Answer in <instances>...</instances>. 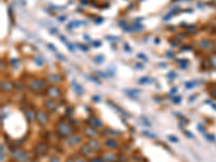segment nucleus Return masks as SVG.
Wrapping results in <instances>:
<instances>
[{
    "label": "nucleus",
    "instance_id": "nucleus-33",
    "mask_svg": "<svg viewBox=\"0 0 216 162\" xmlns=\"http://www.w3.org/2000/svg\"><path fill=\"white\" fill-rule=\"evenodd\" d=\"M211 95H212L214 98H216V89H213L212 91H211Z\"/></svg>",
    "mask_w": 216,
    "mask_h": 162
},
{
    "label": "nucleus",
    "instance_id": "nucleus-40",
    "mask_svg": "<svg viewBox=\"0 0 216 162\" xmlns=\"http://www.w3.org/2000/svg\"><path fill=\"white\" fill-rule=\"evenodd\" d=\"M135 68H144V65H140V63H137L136 65H135Z\"/></svg>",
    "mask_w": 216,
    "mask_h": 162
},
{
    "label": "nucleus",
    "instance_id": "nucleus-48",
    "mask_svg": "<svg viewBox=\"0 0 216 162\" xmlns=\"http://www.w3.org/2000/svg\"><path fill=\"white\" fill-rule=\"evenodd\" d=\"M64 20H66V17H65V16L60 17V21H61V22H64Z\"/></svg>",
    "mask_w": 216,
    "mask_h": 162
},
{
    "label": "nucleus",
    "instance_id": "nucleus-23",
    "mask_svg": "<svg viewBox=\"0 0 216 162\" xmlns=\"http://www.w3.org/2000/svg\"><path fill=\"white\" fill-rule=\"evenodd\" d=\"M148 81H150L149 78H148V77H144V78H140L138 82H140V84H143V83L145 84V83H148Z\"/></svg>",
    "mask_w": 216,
    "mask_h": 162
},
{
    "label": "nucleus",
    "instance_id": "nucleus-17",
    "mask_svg": "<svg viewBox=\"0 0 216 162\" xmlns=\"http://www.w3.org/2000/svg\"><path fill=\"white\" fill-rule=\"evenodd\" d=\"M48 80L51 83H58L62 81V77L58 74H54V75H51V76L48 77Z\"/></svg>",
    "mask_w": 216,
    "mask_h": 162
},
{
    "label": "nucleus",
    "instance_id": "nucleus-1",
    "mask_svg": "<svg viewBox=\"0 0 216 162\" xmlns=\"http://www.w3.org/2000/svg\"><path fill=\"white\" fill-rule=\"evenodd\" d=\"M55 130H56V134L60 137H63V138H66V137H69L70 135L73 134V126L70 124L69 122H67L65 119H60L55 124Z\"/></svg>",
    "mask_w": 216,
    "mask_h": 162
},
{
    "label": "nucleus",
    "instance_id": "nucleus-10",
    "mask_svg": "<svg viewBox=\"0 0 216 162\" xmlns=\"http://www.w3.org/2000/svg\"><path fill=\"white\" fill-rule=\"evenodd\" d=\"M48 151V145L46 144V143H39L38 145L36 146V148H35V152H36L37 156H39V157H41V156L46 155Z\"/></svg>",
    "mask_w": 216,
    "mask_h": 162
},
{
    "label": "nucleus",
    "instance_id": "nucleus-2",
    "mask_svg": "<svg viewBox=\"0 0 216 162\" xmlns=\"http://www.w3.org/2000/svg\"><path fill=\"white\" fill-rule=\"evenodd\" d=\"M11 156H12V158L17 162H27L29 160L28 153L24 151L23 149L17 148V147L11 148Z\"/></svg>",
    "mask_w": 216,
    "mask_h": 162
},
{
    "label": "nucleus",
    "instance_id": "nucleus-12",
    "mask_svg": "<svg viewBox=\"0 0 216 162\" xmlns=\"http://www.w3.org/2000/svg\"><path fill=\"white\" fill-rule=\"evenodd\" d=\"M103 160L105 162H116L118 160V157H117L115 153L113 152H109V151H104L102 152V156H101Z\"/></svg>",
    "mask_w": 216,
    "mask_h": 162
},
{
    "label": "nucleus",
    "instance_id": "nucleus-44",
    "mask_svg": "<svg viewBox=\"0 0 216 162\" xmlns=\"http://www.w3.org/2000/svg\"><path fill=\"white\" fill-rule=\"evenodd\" d=\"M80 2L83 4H86L88 2H89V0H80Z\"/></svg>",
    "mask_w": 216,
    "mask_h": 162
},
{
    "label": "nucleus",
    "instance_id": "nucleus-4",
    "mask_svg": "<svg viewBox=\"0 0 216 162\" xmlns=\"http://www.w3.org/2000/svg\"><path fill=\"white\" fill-rule=\"evenodd\" d=\"M83 133H84V135L88 136L89 138H96L97 136L100 135V133L97 132V130L95 129V128H93L92 126H90V124H88V126H84Z\"/></svg>",
    "mask_w": 216,
    "mask_h": 162
},
{
    "label": "nucleus",
    "instance_id": "nucleus-27",
    "mask_svg": "<svg viewBox=\"0 0 216 162\" xmlns=\"http://www.w3.org/2000/svg\"><path fill=\"white\" fill-rule=\"evenodd\" d=\"M168 138H169L170 141H172L173 143L178 142V138H176V137H174V136H172V135H169V136H168Z\"/></svg>",
    "mask_w": 216,
    "mask_h": 162
},
{
    "label": "nucleus",
    "instance_id": "nucleus-24",
    "mask_svg": "<svg viewBox=\"0 0 216 162\" xmlns=\"http://www.w3.org/2000/svg\"><path fill=\"white\" fill-rule=\"evenodd\" d=\"M197 83L196 82H187V83H185V86H186L187 89H191V88H193V86H196Z\"/></svg>",
    "mask_w": 216,
    "mask_h": 162
},
{
    "label": "nucleus",
    "instance_id": "nucleus-46",
    "mask_svg": "<svg viewBox=\"0 0 216 162\" xmlns=\"http://www.w3.org/2000/svg\"><path fill=\"white\" fill-rule=\"evenodd\" d=\"M182 50H183V51H185V50H186V51H187V50H189V48H188V46H184V48Z\"/></svg>",
    "mask_w": 216,
    "mask_h": 162
},
{
    "label": "nucleus",
    "instance_id": "nucleus-29",
    "mask_svg": "<svg viewBox=\"0 0 216 162\" xmlns=\"http://www.w3.org/2000/svg\"><path fill=\"white\" fill-rule=\"evenodd\" d=\"M50 162H61L60 161V158H57V157H52L50 159Z\"/></svg>",
    "mask_w": 216,
    "mask_h": 162
},
{
    "label": "nucleus",
    "instance_id": "nucleus-49",
    "mask_svg": "<svg viewBox=\"0 0 216 162\" xmlns=\"http://www.w3.org/2000/svg\"><path fill=\"white\" fill-rule=\"evenodd\" d=\"M66 162H76V161H75L73 159H68V160H67Z\"/></svg>",
    "mask_w": 216,
    "mask_h": 162
},
{
    "label": "nucleus",
    "instance_id": "nucleus-43",
    "mask_svg": "<svg viewBox=\"0 0 216 162\" xmlns=\"http://www.w3.org/2000/svg\"><path fill=\"white\" fill-rule=\"evenodd\" d=\"M96 23H103V19L102 17H100V19H96Z\"/></svg>",
    "mask_w": 216,
    "mask_h": 162
},
{
    "label": "nucleus",
    "instance_id": "nucleus-31",
    "mask_svg": "<svg viewBox=\"0 0 216 162\" xmlns=\"http://www.w3.org/2000/svg\"><path fill=\"white\" fill-rule=\"evenodd\" d=\"M48 46H49V49H51V50H52V51H54V52H56V49L54 48L53 44H51V43H49V44H48Z\"/></svg>",
    "mask_w": 216,
    "mask_h": 162
},
{
    "label": "nucleus",
    "instance_id": "nucleus-7",
    "mask_svg": "<svg viewBox=\"0 0 216 162\" xmlns=\"http://www.w3.org/2000/svg\"><path fill=\"white\" fill-rule=\"evenodd\" d=\"M88 123L92 126L93 128L95 129H101V128H103V122L101 121L96 116H94V115H91L89 118H88Z\"/></svg>",
    "mask_w": 216,
    "mask_h": 162
},
{
    "label": "nucleus",
    "instance_id": "nucleus-19",
    "mask_svg": "<svg viewBox=\"0 0 216 162\" xmlns=\"http://www.w3.org/2000/svg\"><path fill=\"white\" fill-rule=\"evenodd\" d=\"M73 88H75V92L77 93V94H79V95H81V94H83V93H84V91H83V88L81 86H80V84H78V83L76 82V81H75V80H73Z\"/></svg>",
    "mask_w": 216,
    "mask_h": 162
},
{
    "label": "nucleus",
    "instance_id": "nucleus-41",
    "mask_svg": "<svg viewBox=\"0 0 216 162\" xmlns=\"http://www.w3.org/2000/svg\"><path fill=\"white\" fill-rule=\"evenodd\" d=\"M93 101L94 102H98V101H101V98L98 96H93Z\"/></svg>",
    "mask_w": 216,
    "mask_h": 162
},
{
    "label": "nucleus",
    "instance_id": "nucleus-38",
    "mask_svg": "<svg viewBox=\"0 0 216 162\" xmlns=\"http://www.w3.org/2000/svg\"><path fill=\"white\" fill-rule=\"evenodd\" d=\"M185 135H187L188 137H191V138H193V136L190 134V132H188V131H185Z\"/></svg>",
    "mask_w": 216,
    "mask_h": 162
},
{
    "label": "nucleus",
    "instance_id": "nucleus-5",
    "mask_svg": "<svg viewBox=\"0 0 216 162\" xmlns=\"http://www.w3.org/2000/svg\"><path fill=\"white\" fill-rule=\"evenodd\" d=\"M47 95L49 96V97H51V98H54V99L60 98L61 96H62V91H61L58 88H56V86H51L47 89Z\"/></svg>",
    "mask_w": 216,
    "mask_h": 162
},
{
    "label": "nucleus",
    "instance_id": "nucleus-3",
    "mask_svg": "<svg viewBox=\"0 0 216 162\" xmlns=\"http://www.w3.org/2000/svg\"><path fill=\"white\" fill-rule=\"evenodd\" d=\"M36 120L38 121L40 126H47L48 122H49V116L44 110H38L36 113Z\"/></svg>",
    "mask_w": 216,
    "mask_h": 162
},
{
    "label": "nucleus",
    "instance_id": "nucleus-45",
    "mask_svg": "<svg viewBox=\"0 0 216 162\" xmlns=\"http://www.w3.org/2000/svg\"><path fill=\"white\" fill-rule=\"evenodd\" d=\"M177 90H178V89H177V88H173L172 91H171V93H176V92H177Z\"/></svg>",
    "mask_w": 216,
    "mask_h": 162
},
{
    "label": "nucleus",
    "instance_id": "nucleus-26",
    "mask_svg": "<svg viewBox=\"0 0 216 162\" xmlns=\"http://www.w3.org/2000/svg\"><path fill=\"white\" fill-rule=\"evenodd\" d=\"M184 38H185V35H184V34H178V35L175 36V39L176 40H183Z\"/></svg>",
    "mask_w": 216,
    "mask_h": 162
},
{
    "label": "nucleus",
    "instance_id": "nucleus-18",
    "mask_svg": "<svg viewBox=\"0 0 216 162\" xmlns=\"http://www.w3.org/2000/svg\"><path fill=\"white\" fill-rule=\"evenodd\" d=\"M120 134H121L120 131H116V130H113V129H105L103 131V135L117 136V135H120Z\"/></svg>",
    "mask_w": 216,
    "mask_h": 162
},
{
    "label": "nucleus",
    "instance_id": "nucleus-20",
    "mask_svg": "<svg viewBox=\"0 0 216 162\" xmlns=\"http://www.w3.org/2000/svg\"><path fill=\"white\" fill-rule=\"evenodd\" d=\"M89 162H105L103 160L102 157H92V158L89 160Z\"/></svg>",
    "mask_w": 216,
    "mask_h": 162
},
{
    "label": "nucleus",
    "instance_id": "nucleus-22",
    "mask_svg": "<svg viewBox=\"0 0 216 162\" xmlns=\"http://www.w3.org/2000/svg\"><path fill=\"white\" fill-rule=\"evenodd\" d=\"M94 61H95L97 64H101L102 62H104V56L103 55H97V56L94 59Z\"/></svg>",
    "mask_w": 216,
    "mask_h": 162
},
{
    "label": "nucleus",
    "instance_id": "nucleus-37",
    "mask_svg": "<svg viewBox=\"0 0 216 162\" xmlns=\"http://www.w3.org/2000/svg\"><path fill=\"white\" fill-rule=\"evenodd\" d=\"M138 57H140V59H143L144 61H147V57L145 56L144 54H138Z\"/></svg>",
    "mask_w": 216,
    "mask_h": 162
},
{
    "label": "nucleus",
    "instance_id": "nucleus-14",
    "mask_svg": "<svg viewBox=\"0 0 216 162\" xmlns=\"http://www.w3.org/2000/svg\"><path fill=\"white\" fill-rule=\"evenodd\" d=\"M14 88V84L11 81H8V80H4L1 82V90L4 91V92H11Z\"/></svg>",
    "mask_w": 216,
    "mask_h": 162
},
{
    "label": "nucleus",
    "instance_id": "nucleus-15",
    "mask_svg": "<svg viewBox=\"0 0 216 162\" xmlns=\"http://www.w3.org/2000/svg\"><path fill=\"white\" fill-rule=\"evenodd\" d=\"M88 145L90 146L91 148L93 149L94 151L97 152V151H101V145H100V142H97L96 139H94V138H91L89 142L86 143Z\"/></svg>",
    "mask_w": 216,
    "mask_h": 162
},
{
    "label": "nucleus",
    "instance_id": "nucleus-6",
    "mask_svg": "<svg viewBox=\"0 0 216 162\" xmlns=\"http://www.w3.org/2000/svg\"><path fill=\"white\" fill-rule=\"evenodd\" d=\"M44 88V81L42 80H33L29 83V90L31 92H39Z\"/></svg>",
    "mask_w": 216,
    "mask_h": 162
},
{
    "label": "nucleus",
    "instance_id": "nucleus-8",
    "mask_svg": "<svg viewBox=\"0 0 216 162\" xmlns=\"http://www.w3.org/2000/svg\"><path fill=\"white\" fill-rule=\"evenodd\" d=\"M67 138H68L67 139V144L69 146H76L82 142V136L79 135V134H73Z\"/></svg>",
    "mask_w": 216,
    "mask_h": 162
},
{
    "label": "nucleus",
    "instance_id": "nucleus-30",
    "mask_svg": "<svg viewBox=\"0 0 216 162\" xmlns=\"http://www.w3.org/2000/svg\"><path fill=\"white\" fill-rule=\"evenodd\" d=\"M107 40H118V37H111V36H106Z\"/></svg>",
    "mask_w": 216,
    "mask_h": 162
},
{
    "label": "nucleus",
    "instance_id": "nucleus-32",
    "mask_svg": "<svg viewBox=\"0 0 216 162\" xmlns=\"http://www.w3.org/2000/svg\"><path fill=\"white\" fill-rule=\"evenodd\" d=\"M75 161L76 162H89V161H86L83 158H77V159H75Z\"/></svg>",
    "mask_w": 216,
    "mask_h": 162
},
{
    "label": "nucleus",
    "instance_id": "nucleus-35",
    "mask_svg": "<svg viewBox=\"0 0 216 162\" xmlns=\"http://www.w3.org/2000/svg\"><path fill=\"white\" fill-rule=\"evenodd\" d=\"M79 48L83 51H88V48H86V46H83V44H79Z\"/></svg>",
    "mask_w": 216,
    "mask_h": 162
},
{
    "label": "nucleus",
    "instance_id": "nucleus-21",
    "mask_svg": "<svg viewBox=\"0 0 216 162\" xmlns=\"http://www.w3.org/2000/svg\"><path fill=\"white\" fill-rule=\"evenodd\" d=\"M143 134L145 136H148V137H150V138H157V135H155V134H151V133L148 132V131H143Z\"/></svg>",
    "mask_w": 216,
    "mask_h": 162
},
{
    "label": "nucleus",
    "instance_id": "nucleus-34",
    "mask_svg": "<svg viewBox=\"0 0 216 162\" xmlns=\"http://www.w3.org/2000/svg\"><path fill=\"white\" fill-rule=\"evenodd\" d=\"M168 77H169V78H175V77H176V74H174V71H172L171 74L168 75Z\"/></svg>",
    "mask_w": 216,
    "mask_h": 162
},
{
    "label": "nucleus",
    "instance_id": "nucleus-36",
    "mask_svg": "<svg viewBox=\"0 0 216 162\" xmlns=\"http://www.w3.org/2000/svg\"><path fill=\"white\" fill-rule=\"evenodd\" d=\"M56 57H58V59H60V60H62V61H66V59H65V57H63L62 55H61V54H58V53L56 54Z\"/></svg>",
    "mask_w": 216,
    "mask_h": 162
},
{
    "label": "nucleus",
    "instance_id": "nucleus-42",
    "mask_svg": "<svg viewBox=\"0 0 216 162\" xmlns=\"http://www.w3.org/2000/svg\"><path fill=\"white\" fill-rule=\"evenodd\" d=\"M124 50H126L128 52H130V51H131V49L129 48V46H128V44H124Z\"/></svg>",
    "mask_w": 216,
    "mask_h": 162
},
{
    "label": "nucleus",
    "instance_id": "nucleus-25",
    "mask_svg": "<svg viewBox=\"0 0 216 162\" xmlns=\"http://www.w3.org/2000/svg\"><path fill=\"white\" fill-rule=\"evenodd\" d=\"M209 44H210L209 40H202V41H201V46H202V48H207Z\"/></svg>",
    "mask_w": 216,
    "mask_h": 162
},
{
    "label": "nucleus",
    "instance_id": "nucleus-13",
    "mask_svg": "<svg viewBox=\"0 0 216 162\" xmlns=\"http://www.w3.org/2000/svg\"><path fill=\"white\" fill-rule=\"evenodd\" d=\"M104 145L106 146L107 148H109V149H118V147H119V144H118V142H117L116 139H113V138L106 139V141L104 142Z\"/></svg>",
    "mask_w": 216,
    "mask_h": 162
},
{
    "label": "nucleus",
    "instance_id": "nucleus-9",
    "mask_svg": "<svg viewBox=\"0 0 216 162\" xmlns=\"http://www.w3.org/2000/svg\"><path fill=\"white\" fill-rule=\"evenodd\" d=\"M44 106H46V108H47L48 110H50V111H55V110L57 109V107H58L56 101L54 98H51V97L44 101Z\"/></svg>",
    "mask_w": 216,
    "mask_h": 162
},
{
    "label": "nucleus",
    "instance_id": "nucleus-50",
    "mask_svg": "<svg viewBox=\"0 0 216 162\" xmlns=\"http://www.w3.org/2000/svg\"><path fill=\"white\" fill-rule=\"evenodd\" d=\"M193 99H196V96H191V98H190V101H193Z\"/></svg>",
    "mask_w": 216,
    "mask_h": 162
},
{
    "label": "nucleus",
    "instance_id": "nucleus-47",
    "mask_svg": "<svg viewBox=\"0 0 216 162\" xmlns=\"http://www.w3.org/2000/svg\"><path fill=\"white\" fill-rule=\"evenodd\" d=\"M166 56H168V57H173L172 53H169V52H168V53H166Z\"/></svg>",
    "mask_w": 216,
    "mask_h": 162
},
{
    "label": "nucleus",
    "instance_id": "nucleus-11",
    "mask_svg": "<svg viewBox=\"0 0 216 162\" xmlns=\"http://www.w3.org/2000/svg\"><path fill=\"white\" fill-rule=\"evenodd\" d=\"M79 152L82 156H84V157H92L95 151H94L93 149L91 148V147L88 145V144H84V145H82L81 147H80Z\"/></svg>",
    "mask_w": 216,
    "mask_h": 162
},
{
    "label": "nucleus",
    "instance_id": "nucleus-16",
    "mask_svg": "<svg viewBox=\"0 0 216 162\" xmlns=\"http://www.w3.org/2000/svg\"><path fill=\"white\" fill-rule=\"evenodd\" d=\"M25 116H26L27 121L29 123H31L34 120L36 119V113H34L33 109H27L26 111H25Z\"/></svg>",
    "mask_w": 216,
    "mask_h": 162
},
{
    "label": "nucleus",
    "instance_id": "nucleus-39",
    "mask_svg": "<svg viewBox=\"0 0 216 162\" xmlns=\"http://www.w3.org/2000/svg\"><path fill=\"white\" fill-rule=\"evenodd\" d=\"M93 44H94V46H95V48H97V46H101V42H100V41H94Z\"/></svg>",
    "mask_w": 216,
    "mask_h": 162
},
{
    "label": "nucleus",
    "instance_id": "nucleus-28",
    "mask_svg": "<svg viewBox=\"0 0 216 162\" xmlns=\"http://www.w3.org/2000/svg\"><path fill=\"white\" fill-rule=\"evenodd\" d=\"M180 96H176V97H174V99H173V102L175 103V104H180Z\"/></svg>",
    "mask_w": 216,
    "mask_h": 162
}]
</instances>
